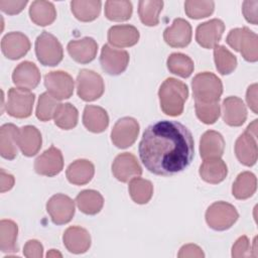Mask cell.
<instances>
[{
	"mask_svg": "<svg viewBox=\"0 0 258 258\" xmlns=\"http://www.w3.org/2000/svg\"><path fill=\"white\" fill-rule=\"evenodd\" d=\"M191 132L177 121L162 120L149 125L139 143V157L156 175H173L184 170L194 158Z\"/></svg>",
	"mask_w": 258,
	"mask_h": 258,
	"instance_id": "cell-1",
	"label": "cell"
},
{
	"mask_svg": "<svg viewBox=\"0 0 258 258\" xmlns=\"http://www.w3.org/2000/svg\"><path fill=\"white\" fill-rule=\"evenodd\" d=\"M164 41L171 47H184L191 40V26L183 18H175L163 32Z\"/></svg>",
	"mask_w": 258,
	"mask_h": 258,
	"instance_id": "cell-20",
	"label": "cell"
},
{
	"mask_svg": "<svg viewBox=\"0 0 258 258\" xmlns=\"http://www.w3.org/2000/svg\"><path fill=\"white\" fill-rule=\"evenodd\" d=\"M128 189L131 199L139 205L148 203L153 195V185L151 181L139 176L130 180Z\"/></svg>",
	"mask_w": 258,
	"mask_h": 258,
	"instance_id": "cell-36",
	"label": "cell"
},
{
	"mask_svg": "<svg viewBox=\"0 0 258 258\" xmlns=\"http://www.w3.org/2000/svg\"><path fill=\"white\" fill-rule=\"evenodd\" d=\"M226 41L233 49L239 51L245 60L250 62L258 60V36L248 27L232 29Z\"/></svg>",
	"mask_w": 258,
	"mask_h": 258,
	"instance_id": "cell-4",
	"label": "cell"
},
{
	"mask_svg": "<svg viewBox=\"0 0 258 258\" xmlns=\"http://www.w3.org/2000/svg\"><path fill=\"white\" fill-rule=\"evenodd\" d=\"M63 245L74 254H83L91 246V236L89 232L79 226L69 227L62 236Z\"/></svg>",
	"mask_w": 258,
	"mask_h": 258,
	"instance_id": "cell-22",
	"label": "cell"
},
{
	"mask_svg": "<svg viewBox=\"0 0 258 258\" xmlns=\"http://www.w3.org/2000/svg\"><path fill=\"white\" fill-rule=\"evenodd\" d=\"M12 82L18 88L26 91L35 89L40 82L38 68L31 61L20 62L13 71Z\"/></svg>",
	"mask_w": 258,
	"mask_h": 258,
	"instance_id": "cell-17",
	"label": "cell"
},
{
	"mask_svg": "<svg viewBox=\"0 0 258 258\" xmlns=\"http://www.w3.org/2000/svg\"><path fill=\"white\" fill-rule=\"evenodd\" d=\"M83 124L89 131L101 133L109 125V116L105 109L99 106L87 105L83 113Z\"/></svg>",
	"mask_w": 258,
	"mask_h": 258,
	"instance_id": "cell-26",
	"label": "cell"
},
{
	"mask_svg": "<svg viewBox=\"0 0 258 258\" xmlns=\"http://www.w3.org/2000/svg\"><path fill=\"white\" fill-rule=\"evenodd\" d=\"M222 115L224 122L233 127L244 124L247 119V109L242 99L230 96L223 101Z\"/></svg>",
	"mask_w": 258,
	"mask_h": 258,
	"instance_id": "cell-21",
	"label": "cell"
},
{
	"mask_svg": "<svg viewBox=\"0 0 258 258\" xmlns=\"http://www.w3.org/2000/svg\"><path fill=\"white\" fill-rule=\"evenodd\" d=\"M78 110L70 103L60 104L54 114V124L60 129L70 130L76 127L78 123Z\"/></svg>",
	"mask_w": 258,
	"mask_h": 258,
	"instance_id": "cell-40",
	"label": "cell"
},
{
	"mask_svg": "<svg viewBox=\"0 0 258 258\" xmlns=\"http://www.w3.org/2000/svg\"><path fill=\"white\" fill-rule=\"evenodd\" d=\"M105 90L102 77L91 70H81L77 77V93L78 96L86 102L99 99Z\"/></svg>",
	"mask_w": 258,
	"mask_h": 258,
	"instance_id": "cell-8",
	"label": "cell"
},
{
	"mask_svg": "<svg viewBox=\"0 0 258 258\" xmlns=\"http://www.w3.org/2000/svg\"><path fill=\"white\" fill-rule=\"evenodd\" d=\"M46 211L54 224L63 225L75 215V202L66 195L56 194L46 203Z\"/></svg>",
	"mask_w": 258,
	"mask_h": 258,
	"instance_id": "cell-12",
	"label": "cell"
},
{
	"mask_svg": "<svg viewBox=\"0 0 258 258\" xmlns=\"http://www.w3.org/2000/svg\"><path fill=\"white\" fill-rule=\"evenodd\" d=\"M27 4V0H0V9L9 15L20 13Z\"/></svg>",
	"mask_w": 258,
	"mask_h": 258,
	"instance_id": "cell-46",
	"label": "cell"
},
{
	"mask_svg": "<svg viewBox=\"0 0 258 258\" xmlns=\"http://www.w3.org/2000/svg\"><path fill=\"white\" fill-rule=\"evenodd\" d=\"M177 256L178 258H203L205 254L198 245L186 244L180 248Z\"/></svg>",
	"mask_w": 258,
	"mask_h": 258,
	"instance_id": "cell-48",
	"label": "cell"
},
{
	"mask_svg": "<svg viewBox=\"0 0 258 258\" xmlns=\"http://www.w3.org/2000/svg\"><path fill=\"white\" fill-rule=\"evenodd\" d=\"M35 95L30 91L11 88L8 91L6 111L14 118H27L31 115Z\"/></svg>",
	"mask_w": 258,
	"mask_h": 258,
	"instance_id": "cell-9",
	"label": "cell"
},
{
	"mask_svg": "<svg viewBox=\"0 0 258 258\" xmlns=\"http://www.w3.org/2000/svg\"><path fill=\"white\" fill-rule=\"evenodd\" d=\"M101 4V1L97 0H74L71 2V9L77 19L89 22L99 16Z\"/></svg>",
	"mask_w": 258,
	"mask_h": 258,
	"instance_id": "cell-32",
	"label": "cell"
},
{
	"mask_svg": "<svg viewBox=\"0 0 258 258\" xmlns=\"http://www.w3.org/2000/svg\"><path fill=\"white\" fill-rule=\"evenodd\" d=\"M132 3L130 1L109 0L105 3V15L112 21H126L132 15Z\"/></svg>",
	"mask_w": 258,
	"mask_h": 258,
	"instance_id": "cell-38",
	"label": "cell"
},
{
	"mask_svg": "<svg viewBox=\"0 0 258 258\" xmlns=\"http://www.w3.org/2000/svg\"><path fill=\"white\" fill-rule=\"evenodd\" d=\"M242 11L245 19L254 25L258 23V1L246 0L243 2Z\"/></svg>",
	"mask_w": 258,
	"mask_h": 258,
	"instance_id": "cell-45",
	"label": "cell"
},
{
	"mask_svg": "<svg viewBox=\"0 0 258 258\" xmlns=\"http://www.w3.org/2000/svg\"><path fill=\"white\" fill-rule=\"evenodd\" d=\"M139 133L138 122L131 117L119 119L111 131V140L118 148H127L137 139Z\"/></svg>",
	"mask_w": 258,
	"mask_h": 258,
	"instance_id": "cell-10",
	"label": "cell"
},
{
	"mask_svg": "<svg viewBox=\"0 0 258 258\" xmlns=\"http://www.w3.org/2000/svg\"><path fill=\"white\" fill-rule=\"evenodd\" d=\"M239 214L236 208L226 202L212 204L206 212V221L210 228L216 231L230 229L238 220Z\"/></svg>",
	"mask_w": 258,
	"mask_h": 258,
	"instance_id": "cell-7",
	"label": "cell"
},
{
	"mask_svg": "<svg viewBox=\"0 0 258 258\" xmlns=\"http://www.w3.org/2000/svg\"><path fill=\"white\" fill-rule=\"evenodd\" d=\"M44 86L47 92L59 101L69 99L73 95L75 83L72 76L68 73L54 71L44 76Z\"/></svg>",
	"mask_w": 258,
	"mask_h": 258,
	"instance_id": "cell-11",
	"label": "cell"
},
{
	"mask_svg": "<svg viewBox=\"0 0 258 258\" xmlns=\"http://www.w3.org/2000/svg\"><path fill=\"white\" fill-rule=\"evenodd\" d=\"M67 48L74 60L79 63H89L97 55L98 43L92 37H84L78 40H71Z\"/></svg>",
	"mask_w": 258,
	"mask_h": 258,
	"instance_id": "cell-23",
	"label": "cell"
},
{
	"mask_svg": "<svg viewBox=\"0 0 258 258\" xmlns=\"http://www.w3.org/2000/svg\"><path fill=\"white\" fill-rule=\"evenodd\" d=\"M214 59L216 69L221 75H229L237 67L236 56L223 45L214 47Z\"/></svg>",
	"mask_w": 258,
	"mask_h": 258,
	"instance_id": "cell-39",
	"label": "cell"
},
{
	"mask_svg": "<svg viewBox=\"0 0 258 258\" xmlns=\"http://www.w3.org/2000/svg\"><path fill=\"white\" fill-rule=\"evenodd\" d=\"M256 188V176L250 171H243L234 181L232 186V194L237 200H246L255 194Z\"/></svg>",
	"mask_w": 258,
	"mask_h": 258,
	"instance_id": "cell-34",
	"label": "cell"
},
{
	"mask_svg": "<svg viewBox=\"0 0 258 258\" xmlns=\"http://www.w3.org/2000/svg\"><path fill=\"white\" fill-rule=\"evenodd\" d=\"M23 254L27 258H41L43 256V247L37 240H29L23 247Z\"/></svg>",
	"mask_w": 258,
	"mask_h": 258,
	"instance_id": "cell-47",
	"label": "cell"
},
{
	"mask_svg": "<svg viewBox=\"0 0 258 258\" xmlns=\"http://www.w3.org/2000/svg\"><path fill=\"white\" fill-rule=\"evenodd\" d=\"M0 182H1L0 191L5 192V191H7V190H9L13 187L14 177H13V175H11L9 173H6L4 171V169H1L0 170Z\"/></svg>",
	"mask_w": 258,
	"mask_h": 258,
	"instance_id": "cell-50",
	"label": "cell"
},
{
	"mask_svg": "<svg viewBox=\"0 0 258 258\" xmlns=\"http://www.w3.org/2000/svg\"><path fill=\"white\" fill-rule=\"evenodd\" d=\"M35 54L41 64L54 67L62 60L63 49L54 35L42 31L35 40Z\"/></svg>",
	"mask_w": 258,
	"mask_h": 258,
	"instance_id": "cell-5",
	"label": "cell"
},
{
	"mask_svg": "<svg viewBox=\"0 0 258 258\" xmlns=\"http://www.w3.org/2000/svg\"><path fill=\"white\" fill-rule=\"evenodd\" d=\"M195 101L203 103L219 102L223 94V84L213 73L204 72L195 76L192 82Z\"/></svg>",
	"mask_w": 258,
	"mask_h": 258,
	"instance_id": "cell-3",
	"label": "cell"
},
{
	"mask_svg": "<svg viewBox=\"0 0 258 258\" xmlns=\"http://www.w3.org/2000/svg\"><path fill=\"white\" fill-rule=\"evenodd\" d=\"M46 256H47V257H55V256H59V257H61V254H60V253H58V252H56L54 249H51L49 252H47Z\"/></svg>",
	"mask_w": 258,
	"mask_h": 258,
	"instance_id": "cell-51",
	"label": "cell"
},
{
	"mask_svg": "<svg viewBox=\"0 0 258 258\" xmlns=\"http://www.w3.org/2000/svg\"><path fill=\"white\" fill-rule=\"evenodd\" d=\"M18 127L12 123H7L0 128V153L5 159L12 160L17 155L16 132Z\"/></svg>",
	"mask_w": 258,
	"mask_h": 258,
	"instance_id": "cell-30",
	"label": "cell"
},
{
	"mask_svg": "<svg viewBox=\"0 0 258 258\" xmlns=\"http://www.w3.org/2000/svg\"><path fill=\"white\" fill-rule=\"evenodd\" d=\"M129 53L123 49L113 48L109 44H105L101 51L100 63L105 73L111 76L122 74L128 66Z\"/></svg>",
	"mask_w": 258,
	"mask_h": 258,
	"instance_id": "cell-13",
	"label": "cell"
},
{
	"mask_svg": "<svg viewBox=\"0 0 258 258\" xmlns=\"http://www.w3.org/2000/svg\"><path fill=\"white\" fill-rule=\"evenodd\" d=\"M224 30L225 24L221 19H211L197 27L196 40L205 48H214L221 40Z\"/></svg>",
	"mask_w": 258,
	"mask_h": 258,
	"instance_id": "cell-15",
	"label": "cell"
},
{
	"mask_svg": "<svg viewBox=\"0 0 258 258\" xmlns=\"http://www.w3.org/2000/svg\"><path fill=\"white\" fill-rule=\"evenodd\" d=\"M163 7V1L142 0L138 3V14L143 24L155 26L159 22V13Z\"/></svg>",
	"mask_w": 258,
	"mask_h": 258,
	"instance_id": "cell-35",
	"label": "cell"
},
{
	"mask_svg": "<svg viewBox=\"0 0 258 258\" xmlns=\"http://www.w3.org/2000/svg\"><path fill=\"white\" fill-rule=\"evenodd\" d=\"M166 64L170 73L181 78H188L195 69L192 59L180 52L171 53L167 58Z\"/></svg>",
	"mask_w": 258,
	"mask_h": 258,
	"instance_id": "cell-37",
	"label": "cell"
},
{
	"mask_svg": "<svg viewBox=\"0 0 258 258\" xmlns=\"http://www.w3.org/2000/svg\"><path fill=\"white\" fill-rule=\"evenodd\" d=\"M197 117L205 124H214L220 117L221 108L219 102L203 103L195 101Z\"/></svg>",
	"mask_w": 258,
	"mask_h": 258,
	"instance_id": "cell-42",
	"label": "cell"
},
{
	"mask_svg": "<svg viewBox=\"0 0 258 258\" xmlns=\"http://www.w3.org/2000/svg\"><path fill=\"white\" fill-rule=\"evenodd\" d=\"M18 227L11 220L0 222V250L4 253H15L18 251L17 242Z\"/></svg>",
	"mask_w": 258,
	"mask_h": 258,
	"instance_id": "cell-33",
	"label": "cell"
},
{
	"mask_svg": "<svg viewBox=\"0 0 258 258\" xmlns=\"http://www.w3.org/2000/svg\"><path fill=\"white\" fill-rule=\"evenodd\" d=\"M95 173L94 164L87 159H77L72 162L66 171L68 180L76 185H84L91 181Z\"/></svg>",
	"mask_w": 258,
	"mask_h": 258,
	"instance_id": "cell-27",
	"label": "cell"
},
{
	"mask_svg": "<svg viewBox=\"0 0 258 258\" xmlns=\"http://www.w3.org/2000/svg\"><path fill=\"white\" fill-rule=\"evenodd\" d=\"M215 8L214 1H197L187 0L184 3L186 15L192 19H201L210 16Z\"/></svg>",
	"mask_w": 258,
	"mask_h": 258,
	"instance_id": "cell-43",
	"label": "cell"
},
{
	"mask_svg": "<svg viewBox=\"0 0 258 258\" xmlns=\"http://www.w3.org/2000/svg\"><path fill=\"white\" fill-rule=\"evenodd\" d=\"M225 149V140L222 134L214 130L206 131L200 140V154L205 159L221 158Z\"/></svg>",
	"mask_w": 258,
	"mask_h": 258,
	"instance_id": "cell-24",
	"label": "cell"
},
{
	"mask_svg": "<svg viewBox=\"0 0 258 258\" xmlns=\"http://www.w3.org/2000/svg\"><path fill=\"white\" fill-rule=\"evenodd\" d=\"M200 175L202 179L209 183H219L223 181L228 174V167L221 158L205 159L200 166Z\"/></svg>",
	"mask_w": 258,
	"mask_h": 258,
	"instance_id": "cell-28",
	"label": "cell"
},
{
	"mask_svg": "<svg viewBox=\"0 0 258 258\" xmlns=\"http://www.w3.org/2000/svg\"><path fill=\"white\" fill-rule=\"evenodd\" d=\"M76 204L82 213L86 215H96L102 210L104 199L97 190L85 189L77 196Z\"/></svg>",
	"mask_w": 258,
	"mask_h": 258,
	"instance_id": "cell-31",
	"label": "cell"
},
{
	"mask_svg": "<svg viewBox=\"0 0 258 258\" xmlns=\"http://www.w3.org/2000/svg\"><path fill=\"white\" fill-rule=\"evenodd\" d=\"M249 256H253L249 239L246 236H241L232 247V257L244 258Z\"/></svg>",
	"mask_w": 258,
	"mask_h": 258,
	"instance_id": "cell-44",
	"label": "cell"
},
{
	"mask_svg": "<svg viewBox=\"0 0 258 258\" xmlns=\"http://www.w3.org/2000/svg\"><path fill=\"white\" fill-rule=\"evenodd\" d=\"M257 119H255L241 134L235 143V153L238 160L246 165L252 166L257 161Z\"/></svg>",
	"mask_w": 258,
	"mask_h": 258,
	"instance_id": "cell-6",
	"label": "cell"
},
{
	"mask_svg": "<svg viewBox=\"0 0 258 258\" xmlns=\"http://www.w3.org/2000/svg\"><path fill=\"white\" fill-rule=\"evenodd\" d=\"M60 104L58 100L52 97L48 92L42 93L38 99L36 107V117L40 121L46 122L54 117V114Z\"/></svg>",
	"mask_w": 258,
	"mask_h": 258,
	"instance_id": "cell-41",
	"label": "cell"
},
{
	"mask_svg": "<svg viewBox=\"0 0 258 258\" xmlns=\"http://www.w3.org/2000/svg\"><path fill=\"white\" fill-rule=\"evenodd\" d=\"M257 84H253L249 86L246 93V102L249 108L255 113H258V105H257Z\"/></svg>",
	"mask_w": 258,
	"mask_h": 258,
	"instance_id": "cell-49",
	"label": "cell"
},
{
	"mask_svg": "<svg viewBox=\"0 0 258 258\" xmlns=\"http://www.w3.org/2000/svg\"><path fill=\"white\" fill-rule=\"evenodd\" d=\"M29 16L32 22L39 26L51 24L56 18V10L54 5L48 1H33L29 8Z\"/></svg>",
	"mask_w": 258,
	"mask_h": 258,
	"instance_id": "cell-29",
	"label": "cell"
},
{
	"mask_svg": "<svg viewBox=\"0 0 258 258\" xmlns=\"http://www.w3.org/2000/svg\"><path fill=\"white\" fill-rule=\"evenodd\" d=\"M139 40L138 29L129 24L114 25L108 31V41L115 47H129Z\"/></svg>",
	"mask_w": 258,
	"mask_h": 258,
	"instance_id": "cell-25",
	"label": "cell"
},
{
	"mask_svg": "<svg viewBox=\"0 0 258 258\" xmlns=\"http://www.w3.org/2000/svg\"><path fill=\"white\" fill-rule=\"evenodd\" d=\"M113 175L122 182H128L142 173V168L132 153L124 152L117 155L112 163Z\"/></svg>",
	"mask_w": 258,
	"mask_h": 258,
	"instance_id": "cell-14",
	"label": "cell"
},
{
	"mask_svg": "<svg viewBox=\"0 0 258 258\" xmlns=\"http://www.w3.org/2000/svg\"><path fill=\"white\" fill-rule=\"evenodd\" d=\"M30 48L28 37L19 31H12L4 35L1 40L3 54L9 59H18L24 56Z\"/></svg>",
	"mask_w": 258,
	"mask_h": 258,
	"instance_id": "cell-18",
	"label": "cell"
},
{
	"mask_svg": "<svg viewBox=\"0 0 258 258\" xmlns=\"http://www.w3.org/2000/svg\"><path fill=\"white\" fill-rule=\"evenodd\" d=\"M16 142L22 154L30 157L39 151L42 138L39 130L35 126L26 125L17 129Z\"/></svg>",
	"mask_w": 258,
	"mask_h": 258,
	"instance_id": "cell-19",
	"label": "cell"
},
{
	"mask_svg": "<svg viewBox=\"0 0 258 258\" xmlns=\"http://www.w3.org/2000/svg\"><path fill=\"white\" fill-rule=\"evenodd\" d=\"M62 167V154L60 150L54 146H50L34 161V169L40 175L54 176L61 171Z\"/></svg>",
	"mask_w": 258,
	"mask_h": 258,
	"instance_id": "cell-16",
	"label": "cell"
},
{
	"mask_svg": "<svg viewBox=\"0 0 258 258\" xmlns=\"http://www.w3.org/2000/svg\"><path fill=\"white\" fill-rule=\"evenodd\" d=\"M160 108L168 116H179L188 97L187 86L174 78L166 79L158 91Z\"/></svg>",
	"mask_w": 258,
	"mask_h": 258,
	"instance_id": "cell-2",
	"label": "cell"
}]
</instances>
